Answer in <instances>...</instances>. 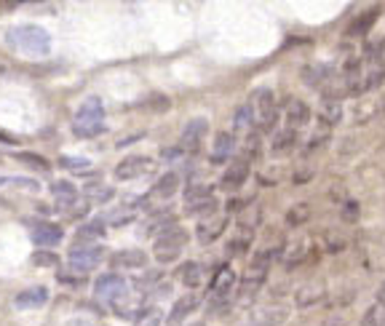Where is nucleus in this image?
<instances>
[{
  "label": "nucleus",
  "instance_id": "423d86ee",
  "mask_svg": "<svg viewBox=\"0 0 385 326\" xmlns=\"http://www.w3.org/2000/svg\"><path fill=\"white\" fill-rule=\"evenodd\" d=\"M206 132H209L206 118H192L190 123L182 129V136H179V153H198Z\"/></svg>",
  "mask_w": 385,
  "mask_h": 326
},
{
  "label": "nucleus",
  "instance_id": "9d476101",
  "mask_svg": "<svg viewBox=\"0 0 385 326\" xmlns=\"http://www.w3.org/2000/svg\"><path fill=\"white\" fill-rule=\"evenodd\" d=\"M270 260H273V252H260L252 262H249V267H246V273H244V283H246L252 292L260 286V283L265 281L267 270H270Z\"/></svg>",
  "mask_w": 385,
  "mask_h": 326
},
{
  "label": "nucleus",
  "instance_id": "20e7f679",
  "mask_svg": "<svg viewBox=\"0 0 385 326\" xmlns=\"http://www.w3.org/2000/svg\"><path fill=\"white\" fill-rule=\"evenodd\" d=\"M185 211L188 214H195V217H211L217 211V198H214V190L209 185H195L185 193Z\"/></svg>",
  "mask_w": 385,
  "mask_h": 326
},
{
  "label": "nucleus",
  "instance_id": "bb28decb",
  "mask_svg": "<svg viewBox=\"0 0 385 326\" xmlns=\"http://www.w3.org/2000/svg\"><path fill=\"white\" fill-rule=\"evenodd\" d=\"M179 281L185 283V286H198L201 283V265L198 262H185V265L179 267Z\"/></svg>",
  "mask_w": 385,
  "mask_h": 326
},
{
  "label": "nucleus",
  "instance_id": "f704fd0d",
  "mask_svg": "<svg viewBox=\"0 0 385 326\" xmlns=\"http://www.w3.org/2000/svg\"><path fill=\"white\" fill-rule=\"evenodd\" d=\"M86 193L94 198V201H107V198H113V187H107V185H97V182H91L89 187H86Z\"/></svg>",
  "mask_w": 385,
  "mask_h": 326
},
{
  "label": "nucleus",
  "instance_id": "a19ab883",
  "mask_svg": "<svg viewBox=\"0 0 385 326\" xmlns=\"http://www.w3.org/2000/svg\"><path fill=\"white\" fill-rule=\"evenodd\" d=\"M321 326H345V321H342V318H326Z\"/></svg>",
  "mask_w": 385,
  "mask_h": 326
},
{
  "label": "nucleus",
  "instance_id": "473e14b6",
  "mask_svg": "<svg viewBox=\"0 0 385 326\" xmlns=\"http://www.w3.org/2000/svg\"><path fill=\"white\" fill-rule=\"evenodd\" d=\"M302 257H305V241H295V243L289 246V252L284 254V262L292 267V265H297Z\"/></svg>",
  "mask_w": 385,
  "mask_h": 326
},
{
  "label": "nucleus",
  "instance_id": "2eb2a0df",
  "mask_svg": "<svg viewBox=\"0 0 385 326\" xmlns=\"http://www.w3.org/2000/svg\"><path fill=\"white\" fill-rule=\"evenodd\" d=\"M324 295H326L324 283H305L302 289H297L295 302L297 308H311V305H318L324 299Z\"/></svg>",
  "mask_w": 385,
  "mask_h": 326
},
{
  "label": "nucleus",
  "instance_id": "58836bf2",
  "mask_svg": "<svg viewBox=\"0 0 385 326\" xmlns=\"http://www.w3.org/2000/svg\"><path fill=\"white\" fill-rule=\"evenodd\" d=\"M342 217H345V220H348V222H356V220H358V208H356V204H354V201H351V204H348V206L342 208Z\"/></svg>",
  "mask_w": 385,
  "mask_h": 326
},
{
  "label": "nucleus",
  "instance_id": "f257e3e1",
  "mask_svg": "<svg viewBox=\"0 0 385 326\" xmlns=\"http://www.w3.org/2000/svg\"><path fill=\"white\" fill-rule=\"evenodd\" d=\"M8 45L24 57H48L51 54V35L38 24H19L6 32Z\"/></svg>",
  "mask_w": 385,
  "mask_h": 326
},
{
  "label": "nucleus",
  "instance_id": "7c9ffc66",
  "mask_svg": "<svg viewBox=\"0 0 385 326\" xmlns=\"http://www.w3.org/2000/svg\"><path fill=\"white\" fill-rule=\"evenodd\" d=\"M308 217H311V206L308 204H297V206H292L286 211V222L289 225H302Z\"/></svg>",
  "mask_w": 385,
  "mask_h": 326
},
{
  "label": "nucleus",
  "instance_id": "6ab92c4d",
  "mask_svg": "<svg viewBox=\"0 0 385 326\" xmlns=\"http://www.w3.org/2000/svg\"><path fill=\"white\" fill-rule=\"evenodd\" d=\"M289 313L284 308H262L252 316V326H281Z\"/></svg>",
  "mask_w": 385,
  "mask_h": 326
},
{
  "label": "nucleus",
  "instance_id": "393cba45",
  "mask_svg": "<svg viewBox=\"0 0 385 326\" xmlns=\"http://www.w3.org/2000/svg\"><path fill=\"white\" fill-rule=\"evenodd\" d=\"M102 236H104V222L102 220L83 222L78 230H75V238H78V241H99Z\"/></svg>",
  "mask_w": 385,
  "mask_h": 326
},
{
  "label": "nucleus",
  "instance_id": "4468645a",
  "mask_svg": "<svg viewBox=\"0 0 385 326\" xmlns=\"http://www.w3.org/2000/svg\"><path fill=\"white\" fill-rule=\"evenodd\" d=\"M236 153V136L230 132H220L214 136V148H211V163H225Z\"/></svg>",
  "mask_w": 385,
  "mask_h": 326
},
{
  "label": "nucleus",
  "instance_id": "37998d69",
  "mask_svg": "<svg viewBox=\"0 0 385 326\" xmlns=\"http://www.w3.org/2000/svg\"><path fill=\"white\" fill-rule=\"evenodd\" d=\"M3 182H6V179H3V177H0V185H3Z\"/></svg>",
  "mask_w": 385,
  "mask_h": 326
},
{
  "label": "nucleus",
  "instance_id": "a211bd4d",
  "mask_svg": "<svg viewBox=\"0 0 385 326\" xmlns=\"http://www.w3.org/2000/svg\"><path fill=\"white\" fill-rule=\"evenodd\" d=\"M113 265L118 267H145L148 265V254L142 249H123L113 254Z\"/></svg>",
  "mask_w": 385,
  "mask_h": 326
},
{
  "label": "nucleus",
  "instance_id": "c85d7f7f",
  "mask_svg": "<svg viewBox=\"0 0 385 326\" xmlns=\"http://www.w3.org/2000/svg\"><path fill=\"white\" fill-rule=\"evenodd\" d=\"M51 193L57 195V201H73L75 195H78V187L75 185H70V182H51Z\"/></svg>",
  "mask_w": 385,
  "mask_h": 326
},
{
  "label": "nucleus",
  "instance_id": "dca6fc26",
  "mask_svg": "<svg viewBox=\"0 0 385 326\" xmlns=\"http://www.w3.org/2000/svg\"><path fill=\"white\" fill-rule=\"evenodd\" d=\"M286 120H289V129H300L311 120V107L302 102V99H292L286 104Z\"/></svg>",
  "mask_w": 385,
  "mask_h": 326
},
{
  "label": "nucleus",
  "instance_id": "412c9836",
  "mask_svg": "<svg viewBox=\"0 0 385 326\" xmlns=\"http://www.w3.org/2000/svg\"><path fill=\"white\" fill-rule=\"evenodd\" d=\"M46 299H48V292L43 286H32V289H24L16 295V305L19 308H41L46 305Z\"/></svg>",
  "mask_w": 385,
  "mask_h": 326
},
{
  "label": "nucleus",
  "instance_id": "f03ea898",
  "mask_svg": "<svg viewBox=\"0 0 385 326\" xmlns=\"http://www.w3.org/2000/svg\"><path fill=\"white\" fill-rule=\"evenodd\" d=\"M73 132L80 139H89V136H97V134L104 132V107L99 99L91 97V99L80 104V110L75 113Z\"/></svg>",
  "mask_w": 385,
  "mask_h": 326
},
{
  "label": "nucleus",
  "instance_id": "1a4fd4ad",
  "mask_svg": "<svg viewBox=\"0 0 385 326\" xmlns=\"http://www.w3.org/2000/svg\"><path fill=\"white\" fill-rule=\"evenodd\" d=\"M155 169V163L145 158V155H129V158H123V161L115 166V177L118 179H136L142 177V174H148Z\"/></svg>",
  "mask_w": 385,
  "mask_h": 326
},
{
  "label": "nucleus",
  "instance_id": "4be33fe9",
  "mask_svg": "<svg viewBox=\"0 0 385 326\" xmlns=\"http://www.w3.org/2000/svg\"><path fill=\"white\" fill-rule=\"evenodd\" d=\"M233 283H236V273H233L230 267H223V270L214 276V281H211V297H220V299H225L227 292L233 289Z\"/></svg>",
  "mask_w": 385,
  "mask_h": 326
},
{
  "label": "nucleus",
  "instance_id": "39448f33",
  "mask_svg": "<svg viewBox=\"0 0 385 326\" xmlns=\"http://www.w3.org/2000/svg\"><path fill=\"white\" fill-rule=\"evenodd\" d=\"M254 123L260 126V132H270L276 126L279 118V110H276V99H273V91L270 89H260L254 94Z\"/></svg>",
  "mask_w": 385,
  "mask_h": 326
},
{
  "label": "nucleus",
  "instance_id": "5701e85b",
  "mask_svg": "<svg viewBox=\"0 0 385 326\" xmlns=\"http://www.w3.org/2000/svg\"><path fill=\"white\" fill-rule=\"evenodd\" d=\"M295 145H297L295 129H281V132H276L273 142H270V153H273V155H284V153H289Z\"/></svg>",
  "mask_w": 385,
  "mask_h": 326
},
{
  "label": "nucleus",
  "instance_id": "b1692460",
  "mask_svg": "<svg viewBox=\"0 0 385 326\" xmlns=\"http://www.w3.org/2000/svg\"><path fill=\"white\" fill-rule=\"evenodd\" d=\"M318 118H321V123H326V126L340 123L342 120V104L337 102V99H324L321 107H318Z\"/></svg>",
  "mask_w": 385,
  "mask_h": 326
},
{
  "label": "nucleus",
  "instance_id": "cd10ccee",
  "mask_svg": "<svg viewBox=\"0 0 385 326\" xmlns=\"http://www.w3.org/2000/svg\"><path fill=\"white\" fill-rule=\"evenodd\" d=\"M172 225H177L172 214H155V217L145 225V233H150V236H161L163 230H169Z\"/></svg>",
  "mask_w": 385,
  "mask_h": 326
},
{
  "label": "nucleus",
  "instance_id": "ddd939ff",
  "mask_svg": "<svg viewBox=\"0 0 385 326\" xmlns=\"http://www.w3.org/2000/svg\"><path fill=\"white\" fill-rule=\"evenodd\" d=\"M225 227H227V220L225 217H206V220H201L198 227H195V236L201 243H211V241H217V238L225 233Z\"/></svg>",
  "mask_w": 385,
  "mask_h": 326
},
{
  "label": "nucleus",
  "instance_id": "f3484780",
  "mask_svg": "<svg viewBox=\"0 0 385 326\" xmlns=\"http://www.w3.org/2000/svg\"><path fill=\"white\" fill-rule=\"evenodd\" d=\"M177 190H179V174L169 171V174L158 177V182L153 185L150 195H153V198H161V201H166V198H172V195L177 193Z\"/></svg>",
  "mask_w": 385,
  "mask_h": 326
},
{
  "label": "nucleus",
  "instance_id": "0eeeda50",
  "mask_svg": "<svg viewBox=\"0 0 385 326\" xmlns=\"http://www.w3.org/2000/svg\"><path fill=\"white\" fill-rule=\"evenodd\" d=\"M94 295L97 299H107V302H115L118 297L126 295V281L120 278L118 273H104L94 281Z\"/></svg>",
  "mask_w": 385,
  "mask_h": 326
},
{
  "label": "nucleus",
  "instance_id": "aec40b11",
  "mask_svg": "<svg viewBox=\"0 0 385 326\" xmlns=\"http://www.w3.org/2000/svg\"><path fill=\"white\" fill-rule=\"evenodd\" d=\"M198 308V297H179L177 302H174V308H172V313H169V326H177L185 316H190L192 311Z\"/></svg>",
  "mask_w": 385,
  "mask_h": 326
},
{
  "label": "nucleus",
  "instance_id": "9b49d317",
  "mask_svg": "<svg viewBox=\"0 0 385 326\" xmlns=\"http://www.w3.org/2000/svg\"><path fill=\"white\" fill-rule=\"evenodd\" d=\"M62 238H64V230H62L59 225H51V222L32 225V243H35V246H57Z\"/></svg>",
  "mask_w": 385,
  "mask_h": 326
},
{
  "label": "nucleus",
  "instance_id": "2f4dec72",
  "mask_svg": "<svg viewBox=\"0 0 385 326\" xmlns=\"http://www.w3.org/2000/svg\"><path fill=\"white\" fill-rule=\"evenodd\" d=\"M364 326H385V305H372L364 316Z\"/></svg>",
  "mask_w": 385,
  "mask_h": 326
},
{
  "label": "nucleus",
  "instance_id": "4c0bfd02",
  "mask_svg": "<svg viewBox=\"0 0 385 326\" xmlns=\"http://www.w3.org/2000/svg\"><path fill=\"white\" fill-rule=\"evenodd\" d=\"M62 166H67V169H86L89 166V161L86 158H62Z\"/></svg>",
  "mask_w": 385,
  "mask_h": 326
},
{
  "label": "nucleus",
  "instance_id": "6e6552de",
  "mask_svg": "<svg viewBox=\"0 0 385 326\" xmlns=\"http://www.w3.org/2000/svg\"><path fill=\"white\" fill-rule=\"evenodd\" d=\"M67 260H70V267H73V270L89 273V270H94V267L99 265L102 249H99V246H73L70 254H67Z\"/></svg>",
  "mask_w": 385,
  "mask_h": 326
},
{
  "label": "nucleus",
  "instance_id": "7ed1b4c3",
  "mask_svg": "<svg viewBox=\"0 0 385 326\" xmlns=\"http://www.w3.org/2000/svg\"><path fill=\"white\" fill-rule=\"evenodd\" d=\"M188 243V230L179 227V225H172L169 230H163L161 236H155V243H153V254L158 262H174L182 249Z\"/></svg>",
  "mask_w": 385,
  "mask_h": 326
},
{
  "label": "nucleus",
  "instance_id": "72a5a7b5",
  "mask_svg": "<svg viewBox=\"0 0 385 326\" xmlns=\"http://www.w3.org/2000/svg\"><path fill=\"white\" fill-rule=\"evenodd\" d=\"M169 99L166 97H161V94H155V97H148L145 102H142V107H148L150 113H166L169 110Z\"/></svg>",
  "mask_w": 385,
  "mask_h": 326
},
{
  "label": "nucleus",
  "instance_id": "c9c22d12",
  "mask_svg": "<svg viewBox=\"0 0 385 326\" xmlns=\"http://www.w3.org/2000/svg\"><path fill=\"white\" fill-rule=\"evenodd\" d=\"M32 262L35 265H41V267H51V265H57L59 262V257L54 252H35L32 254Z\"/></svg>",
  "mask_w": 385,
  "mask_h": 326
},
{
  "label": "nucleus",
  "instance_id": "e433bc0d",
  "mask_svg": "<svg viewBox=\"0 0 385 326\" xmlns=\"http://www.w3.org/2000/svg\"><path fill=\"white\" fill-rule=\"evenodd\" d=\"M249 243H252V233H241V236L233 238V243H230V252L233 254H241L249 249Z\"/></svg>",
  "mask_w": 385,
  "mask_h": 326
},
{
  "label": "nucleus",
  "instance_id": "79ce46f5",
  "mask_svg": "<svg viewBox=\"0 0 385 326\" xmlns=\"http://www.w3.org/2000/svg\"><path fill=\"white\" fill-rule=\"evenodd\" d=\"M377 302H380V305H385V283L380 286V292H377Z\"/></svg>",
  "mask_w": 385,
  "mask_h": 326
},
{
  "label": "nucleus",
  "instance_id": "c756f323",
  "mask_svg": "<svg viewBox=\"0 0 385 326\" xmlns=\"http://www.w3.org/2000/svg\"><path fill=\"white\" fill-rule=\"evenodd\" d=\"M374 19H377V11H370V14H361L356 19L354 24H351V35H367L372 30V24H374Z\"/></svg>",
  "mask_w": 385,
  "mask_h": 326
},
{
  "label": "nucleus",
  "instance_id": "ea45409f",
  "mask_svg": "<svg viewBox=\"0 0 385 326\" xmlns=\"http://www.w3.org/2000/svg\"><path fill=\"white\" fill-rule=\"evenodd\" d=\"M22 161H27V163H35L38 169H48V163H43L41 158H32L30 153H22Z\"/></svg>",
  "mask_w": 385,
  "mask_h": 326
},
{
  "label": "nucleus",
  "instance_id": "a878e982",
  "mask_svg": "<svg viewBox=\"0 0 385 326\" xmlns=\"http://www.w3.org/2000/svg\"><path fill=\"white\" fill-rule=\"evenodd\" d=\"M233 126H236V132H252L254 129V110L252 104H241L236 110V115H233Z\"/></svg>",
  "mask_w": 385,
  "mask_h": 326
},
{
  "label": "nucleus",
  "instance_id": "f8f14e48",
  "mask_svg": "<svg viewBox=\"0 0 385 326\" xmlns=\"http://www.w3.org/2000/svg\"><path fill=\"white\" fill-rule=\"evenodd\" d=\"M249 179V163L244 161H233L227 169H225V174H223V179H220V185H223L225 190H238L244 182Z\"/></svg>",
  "mask_w": 385,
  "mask_h": 326
}]
</instances>
